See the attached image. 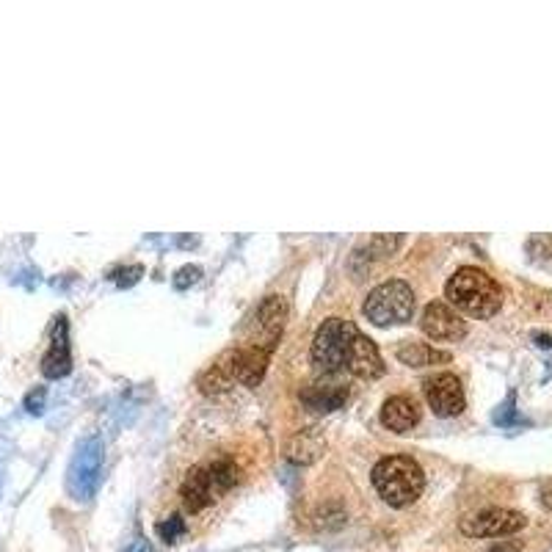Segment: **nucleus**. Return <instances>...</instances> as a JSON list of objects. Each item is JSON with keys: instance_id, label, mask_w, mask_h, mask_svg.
I'll list each match as a JSON object with an SVG mask.
<instances>
[{"instance_id": "obj_8", "label": "nucleus", "mask_w": 552, "mask_h": 552, "mask_svg": "<svg viewBox=\"0 0 552 552\" xmlns=\"http://www.w3.org/2000/svg\"><path fill=\"white\" fill-rule=\"evenodd\" d=\"M285 321H288V301L282 296H265V301L257 307L254 315V337L249 345H257L263 351H274L276 340L285 332Z\"/></svg>"}, {"instance_id": "obj_4", "label": "nucleus", "mask_w": 552, "mask_h": 552, "mask_svg": "<svg viewBox=\"0 0 552 552\" xmlns=\"http://www.w3.org/2000/svg\"><path fill=\"white\" fill-rule=\"evenodd\" d=\"M354 334H357V326L343 318H329L318 326V332L312 337L310 354L315 368L323 370V376H337L340 370H345Z\"/></svg>"}, {"instance_id": "obj_16", "label": "nucleus", "mask_w": 552, "mask_h": 552, "mask_svg": "<svg viewBox=\"0 0 552 552\" xmlns=\"http://www.w3.org/2000/svg\"><path fill=\"white\" fill-rule=\"evenodd\" d=\"M323 450H326V439L321 437V431L307 428V431H299L296 437H290L288 459L296 464H312V461L321 459Z\"/></svg>"}, {"instance_id": "obj_17", "label": "nucleus", "mask_w": 552, "mask_h": 552, "mask_svg": "<svg viewBox=\"0 0 552 552\" xmlns=\"http://www.w3.org/2000/svg\"><path fill=\"white\" fill-rule=\"evenodd\" d=\"M395 357L401 359L403 365H409V368H426V365H437V362H450V354L437 351L434 345L417 343V340H403L395 348Z\"/></svg>"}, {"instance_id": "obj_6", "label": "nucleus", "mask_w": 552, "mask_h": 552, "mask_svg": "<svg viewBox=\"0 0 552 552\" xmlns=\"http://www.w3.org/2000/svg\"><path fill=\"white\" fill-rule=\"evenodd\" d=\"M216 368L224 373V379L232 384H243V387H257L268 368V351L257 348V345L243 343L238 348L227 351L224 357L216 362Z\"/></svg>"}, {"instance_id": "obj_14", "label": "nucleus", "mask_w": 552, "mask_h": 552, "mask_svg": "<svg viewBox=\"0 0 552 552\" xmlns=\"http://www.w3.org/2000/svg\"><path fill=\"white\" fill-rule=\"evenodd\" d=\"M417 420H420V409H417V401L409 395H392L381 406V423L395 434L412 431L417 426Z\"/></svg>"}, {"instance_id": "obj_18", "label": "nucleus", "mask_w": 552, "mask_h": 552, "mask_svg": "<svg viewBox=\"0 0 552 552\" xmlns=\"http://www.w3.org/2000/svg\"><path fill=\"white\" fill-rule=\"evenodd\" d=\"M403 243V235H373L362 249H357V254H365V257H387V254H395V249Z\"/></svg>"}, {"instance_id": "obj_22", "label": "nucleus", "mask_w": 552, "mask_h": 552, "mask_svg": "<svg viewBox=\"0 0 552 552\" xmlns=\"http://www.w3.org/2000/svg\"><path fill=\"white\" fill-rule=\"evenodd\" d=\"M42 398H45V390L34 392V395L28 398V409H31V412H42Z\"/></svg>"}, {"instance_id": "obj_1", "label": "nucleus", "mask_w": 552, "mask_h": 552, "mask_svg": "<svg viewBox=\"0 0 552 552\" xmlns=\"http://www.w3.org/2000/svg\"><path fill=\"white\" fill-rule=\"evenodd\" d=\"M445 296L456 310L467 312L472 318H492L503 307L500 285L475 265H464L450 276L448 285H445Z\"/></svg>"}, {"instance_id": "obj_11", "label": "nucleus", "mask_w": 552, "mask_h": 552, "mask_svg": "<svg viewBox=\"0 0 552 552\" xmlns=\"http://www.w3.org/2000/svg\"><path fill=\"white\" fill-rule=\"evenodd\" d=\"M426 401L437 417H456L467 406L464 387L453 373H437L426 381Z\"/></svg>"}, {"instance_id": "obj_19", "label": "nucleus", "mask_w": 552, "mask_h": 552, "mask_svg": "<svg viewBox=\"0 0 552 552\" xmlns=\"http://www.w3.org/2000/svg\"><path fill=\"white\" fill-rule=\"evenodd\" d=\"M185 533V519L180 517V514H174V517H169V522H161L158 525V536H161L163 541H169V544H174V541L180 539Z\"/></svg>"}, {"instance_id": "obj_12", "label": "nucleus", "mask_w": 552, "mask_h": 552, "mask_svg": "<svg viewBox=\"0 0 552 552\" xmlns=\"http://www.w3.org/2000/svg\"><path fill=\"white\" fill-rule=\"evenodd\" d=\"M345 368L351 370L357 379L373 381L384 376V359H381L379 348L376 343L365 337V334H354V340H351V351H348V362H345Z\"/></svg>"}, {"instance_id": "obj_13", "label": "nucleus", "mask_w": 552, "mask_h": 552, "mask_svg": "<svg viewBox=\"0 0 552 552\" xmlns=\"http://www.w3.org/2000/svg\"><path fill=\"white\" fill-rule=\"evenodd\" d=\"M301 401L307 403L315 412H334L348 401V387L343 381H337L334 376H326L323 381H312L310 387H304Z\"/></svg>"}, {"instance_id": "obj_10", "label": "nucleus", "mask_w": 552, "mask_h": 552, "mask_svg": "<svg viewBox=\"0 0 552 552\" xmlns=\"http://www.w3.org/2000/svg\"><path fill=\"white\" fill-rule=\"evenodd\" d=\"M420 329H423L431 340H439V343H456V340H461V337L467 334V321H464L450 304H445V301H431L426 310H423Z\"/></svg>"}, {"instance_id": "obj_21", "label": "nucleus", "mask_w": 552, "mask_h": 552, "mask_svg": "<svg viewBox=\"0 0 552 552\" xmlns=\"http://www.w3.org/2000/svg\"><path fill=\"white\" fill-rule=\"evenodd\" d=\"M539 495H541V503H544L547 508H552V478H550V481L541 483Z\"/></svg>"}, {"instance_id": "obj_5", "label": "nucleus", "mask_w": 552, "mask_h": 552, "mask_svg": "<svg viewBox=\"0 0 552 552\" xmlns=\"http://www.w3.org/2000/svg\"><path fill=\"white\" fill-rule=\"evenodd\" d=\"M362 312L376 326H395V323L412 321L414 315V290L403 279H387L379 288L368 293L362 304Z\"/></svg>"}, {"instance_id": "obj_15", "label": "nucleus", "mask_w": 552, "mask_h": 552, "mask_svg": "<svg viewBox=\"0 0 552 552\" xmlns=\"http://www.w3.org/2000/svg\"><path fill=\"white\" fill-rule=\"evenodd\" d=\"M72 370V357H69V340H67V318H58L56 329H53V345L42 359V373L47 379H61Z\"/></svg>"}, {"instance_id": "obj_20", "label": "nucleus", "mask_w": 552, "mask_h": 552, "mask_svg": "<svg viewBox=\"0 0 552 552\" xmlns=\"http://www.w3.org/2000/svg\"><path fill=\"white\" fill-rule=\"evenodd\" d=\"M199 274H202V271H199L196 265H185V268H180V271L174 274V288L185 290L188 285H194L196 279H199Z\"/></svg>"}, {"instance_id": "obj_9", "label": "nucleus", "mask_w": 552, "mask_h": 552, "mask_svg": "<svg viewBox=\"0 0 552 552\" xmlns=\"http://www.w3.org/2000/svg\"><path fill=\"white\" fill-rule=\"evenodd\" d=\"M100 478H103V445L97 439H89L86 445H81L78 456H75L69 483H72L78 500H89L97 492Z\"/></svg>"}, {"instance_id": "obj_3", "label": "nucleus", "mask_w": 552, "mask_h": 552, "mask_svg": "<svg viewBox=\"0 0 552 552\" xmlns=\"http://www.w3.org/2000/svg\"><path fill=\"white\" fill-rule=\"evenodd\" d=\"M238 483V467L230 459H216L207 464H196L191 472L185 475L183 486H180V497L188 514H199L207 506H213L219 497L230 492Z\"/></svg>"}, {"instance_id": "obj_2", "label": "nucleus", "mask_w": 552, "mask_h": 552, "mask_svg": "<svg viewBox=\"0 0 552 552\" xmlns=\"http://www.w3.org/2000/svg\"><path fill=\"white\" fill-rule=\"evenodd\" d=\"M370 481L376 486L379 497L392 508L412 506L417 497L426 489V472L420 470V464L412 456H384V459L373 467Z\"/></svg>"}, {"instance_id": "obj_7", "label": "nucleus", "mask_w": 552, "mask_h": 552, "mask_svg": "<svg viewBox=\"0 0 552 552\" xmlns=\"http://www.w3.org/2000/svg\"><path fill=\"white\" fill-rule=\"evenodd\" d=\"M528 525L525 514L511 511V508H486L475 517L461 519V533L470 539H500V536H514Z\"/></svg>"}]
</instances>
